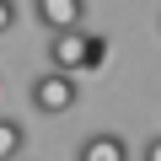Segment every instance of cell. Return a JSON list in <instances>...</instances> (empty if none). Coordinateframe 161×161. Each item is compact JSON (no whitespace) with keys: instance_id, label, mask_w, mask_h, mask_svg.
Returning a JSON list of instances; mask_svg holds the SVG:
<instances>
[{"instance_id":"cell-6","label":"cell","mask_w":161,"mask_h":161,"mask_svg":"<svg viewBox=\"0 0 161 161\" xmlns=\"http://www.w3.org/2000/svg\"><path fill=\"white\" fill-rule=\"evenodd\" d=\"M108 54H113V48H108V38H102V32H92V43H86V70H102V64H108Z\"/></svg>"},{"instance_id":"cell-7","label":"cell","mask_w":161,"mask_h":161,"mask_svg":"<svg viewBox=\"0 0 161 161\" xmlns=\"http://www.w3.org/2000/svg\"><path fill=\"white\" fill-rule=\"evenodd\" d=\"M16 27V0H0V38Z\"/></svg>"},{"instance_id":"cell-1","label":"cell","mask_w":161,"mask_h":161,"mask_svg":"<svg viewBox=\"0 0 161 161\" xmlns=\"http://www.w3.org/2000/svg\"><path fill=\"white\" fill-rule=\"evenodd\" d=\"M75 97H80L75 70H48V75H38V80H32V108H38V113H48V118L70 113V108H75Z\"/></svg>"},{"instance_id":"cell-2","label":"cell","mask_w":161,"mask_h":161,"mask_svg":"<svg viewBox=\"0 0 161 161\" xmlns=\"http://www.w3.org/2000/svg\"><path fill=\"white\" fill-rule=\"evenodd\" d=\"M86 43H92V32H80V27H64V32H48V59H54V70H86Z\"/></svg>"},{"instance_id":"cell-8","label":"cell","mask_w":161,"mask_h":161,"mask_svg":"<svg viewBox=\"0 0 161 161\" xmlns=\"http://www.w3.org/2000/svg\"><path fill=\"white\" fill-rule=\"evenodd\" d=\"M145 161H161V134H156V140L145 145Z\"/></svg>"},{"instance_id":"cell-4","label":"cell","mask_w":161,"mask_h":161,"mask_svg":"<svg viewBox=\"0 0 161 161\" xmlns=\"http://www.w3.org/2000/svg\"><path fill=\"white\" fill-rule=\"evenodd\" d=\"M75 161H129V145L118 134H92V140H80Z\"/></svg>"},{"instance_id":"cell-3","label":"cell","mask_w":161,"mask_h":161,"mask_svg":"<svg viewBox=\"0 0 161 161\" xmlns=\"http://www.w3.org/2000/svg\"><path fill=\"white\" fill-rule=\"evenodd\" d=\"M32 16L43 22V32H64L86 22V0H32Z\"/></svg>"},{"instance_id":"cell-9","label":"cell","mask_w":161,"mask_h":161,"mask_svg":"<svg viewBox=\"0 0 161 161\" xmlns=\"http://www.w3.org/2000/svg\"><path fill=\"white\" fill-rule=\"evenodd\" d=\"M16 161H22V156H16Z\"/></svg>"},{"instance_id":"cell-5","label":"cell","mask_w":161,"mask_h":161,"mask_svg":"<svg viewBox=\"0 0 161 161\" xmlns=\"http://www.w3.org/2000/svg\"><path fill=\"white\" fill-rule=\"evenodd\" d=\"M22 145H27V129H22L16 118H0V161H16Z\"/></svg>"}]
</instances>
